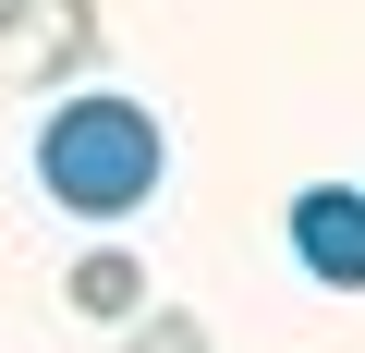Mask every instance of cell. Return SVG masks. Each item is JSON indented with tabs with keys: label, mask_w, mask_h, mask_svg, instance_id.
Returning <instances> with one entry per match:
<instances>
[{
	"label": "cell",
	"mask_w": 365,
	"mask_h": 353,
	"mask_svg": "<svg viewBox=\"0 0 365 353\" xmlns=\"http://www.w3.org/2000/svg\"><path fill=\"white\" fill-rule=\"evenodd\" d=\"M158 183H170V134H158L146 98H110V86L49 98V122H37V195H49V208H73V220H134Z\"/></svg>",
	"instance_id": "6da1fadb"
},
{
	"label": "cell",
	"mask_w": 365,
	"mask_h": 353,
	"mask_svg": "<svg viewBox=\"0 0 365 353\" xmlns=\"http://www.w3.org/2000/svg\"><path fill=\"white\" fill-rule=\"evenodd\" d=\"M86 61H98V0H0V86L49 98Z\"/></svg>",
	"instance_id": "7a4b0ae2"
},
{
	"label": "cell",
	"mask_w": 365,
	"mask_h": 353,
	"mask_svg": "<svg viewBox=\"0 0 365 353\" xmlns=\"http://www.w3.org/2000/svg\"><path fill=\"white\" fill-rule=\"evenodd\" d=\"M280 232H292V268L317 292H365V195L353 183H304Z\"/></svg>",
	"instance_id": "3957f363"
},
{
	"label": "cell",
	"mask_w": 365,
	"mask_h": 353,
	"mask_svg": "<svg viewBox=\"0 0 365 353\" xmlns=\"http://www.w3.org/2000/svg\"><path fill=\"white\" fill-rule=\"evenodd\" d=\"M61 292H73V317H110V329H122V317L146 305V268H134L122 244H98V256H73V280H61Z\"/></svg>",
	"instance_id": "277c9868"
},
{
	"label": "cell",
	"mask_w": 365,
	"mask_h": 353,
	"mask_svg": "<svg viewBox=\"0 0 365 353\" xmlns=\"http://www.w3.org/2000/svg\"><path fill=\"white\" fill-rule=\"evenodd\" d=\"M122 353H207V317H182V305H134V317H122Z\"/></svg>",
	"instance_id": "5b68a950"
}]
</instances>
